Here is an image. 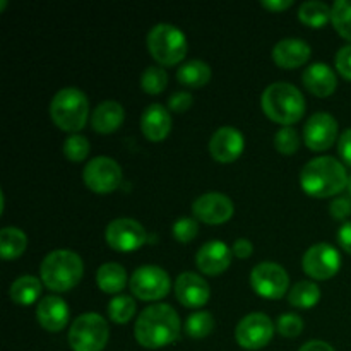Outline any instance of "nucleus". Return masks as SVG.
<instances>
[{"label": "nucleus", "instance_id": "1", "mask_svg": "<svg viewBox=\"0 0 351 351\" xmlns=\"http://www.w3.org/2000/svg\"><path fill=\"white\" fill-rule=\"evenodd\" d=\"M180 335V317L171 305L154 304L141 312L134 336L144 348L158 350L177 341Z\"/></svg>", "mask_w": 351, "mask_h": 351}, {"label": "nucleus", "instance_id": "2", "mask_svg": "<svg viewBox=\"0 0 351 351\" xmlns=\"http://www.w3.org/2000/svg\"><path fill=\"white\" fill-rule=\"evenodd\" d=\"M346 168L332 156H317L308 161L300 173V185L312 197L338 195L348 184Z\"/></svg>", "mask_w": 351, "mask_h": 351}, {"label": "nucleus", "instance_id": "3", "mask_svg": "<svg viewBox=\"0 0 351 351\" xmlns=\"http://www.w3.org/2000/svg\"><path fill=\"white\" fill-rule=\"evenodd\" d=\"M261 105L273 122L281 123L283 127H291L305 113V99L300 89L285 81L267 86L261 98Z\"/></svg>", "mask_w": 351, "mask_h": 351}, {"label": "nucleus", "instance_id": "4", "mask_svg": "<svg viewBox=\"0 0 351 351\" xmlns=\"http://www.w3.org/2000/svg\"><path fill=\"white\" fill-rule=\"evenodd\" d=\"M41 281L51 291H69L81 281L84 264L79 254L72 250L58 249L48 254L40 266Z\"/></svg>", "mask_w": 351, "mask_h": 351}, {"label": "nucleus", "instance_id": "5", "mask_svg": "<svg viewBox=\"0 0 351 351\" xmlns=\"http://www.w3.org/2000/svg\"><path fill=\"white\" fill-rule=\"evenodd\" d=\"M50 117L55 125L67 132L84 129L89 117V101L77 88H64L51 98Z\"/></svg>", "mask_w": 351, "mask_h": 351}, {"label": "nucleus", "instance_id": "6", "mask_svg": "<svg viewBox=\"0 0 351 351\" xmlns=\"http://www.w3.org/2000/svg\"><path fill=\"white\" fill-rule=\"evenodd\" d=\"M147 50L161 65H175L187 55V38L180 27L158 23L147 33Z\"/></svg>", "mask_w": 351, "mask_h": 351}, {"label": "nucleus", "instance_id": "7", "mask_svg": "<svg viewBox=\"0 0 351 351\" xmlns=\"http://www.w3.org/2000/svg\"><path fill=\"white\" fill-rule=\"evenodd\" d=\"M108 338V322L96 312L79 315L69 329V345L74 351H101Z\"/></svg>", "mask_w": 351, "mask_h": 351}, {"label": "nucleus", "instance_id": "8", "mask_svg": "<svg viewBox=\"0 0 351 351\" xmlns=\"http://www.w3.org/2000/svg\"><path fill=\"white\" fill-rule=\"evenodd\" d=\"M122 168L113 158L96 156L82 170V180L96 194H110L122 184Z\"/></svg>", "mask_w": 351, "mask_h": 351}, {"label": "nucleus", "instance_id": "9", "mask_svg": "<svg viewBox=\"0 0 351 351\" xmlns=\"http://www.w3.org/2000/svg\"><path fill=\"white\" fill-rule=\"evenodd\" d=\"M130 291L139 300L156 302L167 297L171 281L165 269L158 266H141L134 271L130 278Z\"/></svg>", "mask_w": 351, "mask_h": 351}, {"label": "nucleus", "instance_id": "10", "mask_svg": "<svg viewBox=\"0 0 351 351\" xmlns=\"http://www.w3.org/2000/svg\"><path fill=\"white\" fill-rule=\"evenodd\" d=\"M250 285L257 295L278 300L288 293L290 276L283 266L276 263H261L250 273Z\"/></svg>", "mask_w": 351, "mask_h": 351}, {"label": "nucleus", "instance_id": "11", "mask_svg": "<svg viewBox=\"0 0 351 351\" xmlns=\"http://www.w3.org/2000/svg\"><path fill=\"white\" fill-rule=\"evenodd\" d=\"M105 240L117 252H134L146 243L147 233L136 219L117 218L106 226Z\"/></svg>", "mask_w": 351, "mask_h": 351}, {"label": "nucleus", "instance_id": "12", "mask_svg": "<svg viewBox=\"0 0 351 351\" xmlns=\"http://www.w3.org/2000/svg\"><path fill=\"white\" fill-rule=\"evenodd\" d=\"M302 267H304L305 274L314 280H329L338 274L339 267H341V256L331 243H315V245L308 247L307 252L304 254Z\"/></svg>", "mask_w": 351, "mask_h": 351}, {"label": "nucleus", "instance_id": "13", "mask_svg": "<svg viewBox=\"0 0 351 351\" xmlns=\"http://www.w3.org/2000/svg\"><path fill=\"white\" fill-rule=\"evenodd\" d=\"M274 324L263 312H252L239 322L235 329V338L242 348L261 350L273 339Z\"/></svg>", "mask_w": 351, "mask_h": 351}, {"label": "nucleus", "instance_id": "14", "mask_svg": "<svg viewBox=\"0 0 351 351\" xmlns=\"http://www.w3.org/2000/svg\"><path fill=\"white\" fill-rule=\"evenodd\" d=\"M192 213L195 219L206 225H223L235 213V206L228 195L221 192H206L199 195L192 204Z\"/></svg>", "mask_w": 351, "mask_h": 351}, {"label": "nucleus", "instance_id": "15", "mask_svg": "<svg viewBox=\"0 0 351 351\" xmlns=\"http://www.w3.org/2000/svg\"><path fill=\"white\" fill-rule=\"evenodd\" d=\"M338 139V122L331 113L317 112L304 127V141L308 149L326 151Z\"/></svg>", "mask_w": 351, "mask_h": 351}, {"label": "nucleus", "instance_id": "16", "mask_svg": "<svg viewBox=\"0 0 351 351\" xmlns=\"http://www.w3.org/2000/svg\"><path fill=\"white\" fill-rule=\"evenodd\" d=\"M245 147V139L242 132L235 127H219L209 141V153L219 163H232L240 154L243 153Z\"/></svg>", "mask_w": 351, "mask_h": 351}, {"label": "nucleus", "instance_id": "17", "mask_svg": "<svg viewBox=\"0 0 351 351\" xmlns=\"http://www.w3.org/2000/svg\"><path fill=\"white\" fill-rule=\"evenodd\" d=\"M232 249L221 240H211L206 242L195 256V264L201 269V273L208 276H218L225 273L232 264Z\"/></svg>", "mask_w": 351, "mask_h": 351}, {"label": "nucleus", "instance_id": "18", "mask_svg": "<svg viewBox=\"0 0 351 351\" xmlns=\"http://www.w3.org/2000/svg\"><path fill=\"white\" fill-rule=\"evenodd\" d=\"M175 295L184 307L199 308L208 304L211 290L204 278L185 271L175 281Z\"/></svg>", "mask_w": 351, "mask_h": 351}, {"label": "nucleus", "instance_id": "19", "mask_svg": "<svg viewBox=\"0 0 351 351\" xmlns=\"http://www.w3.org/2000/svg\"><path fill=\"white\" fill-rule=\"evenodd\" d=\"M69 315H71V311H69L67 304L64 302V298L57 297V295L41 298L36 305L38 322L48 332H58L65 329Z\"/></svg>", "mask_w": 351, "mask_h": 351}, {"label": "nucleus", "instance_id": "20", "mask_svg": "<svg viewBox=\"0 0 351 351\" xmlns=\"http://www.w3.org/2000/svg\"><path fill=\"white\" fill-rule=\"evenodd\" d=\"M311 55V45L302 38H283L273 48V60L283 69L300 67L307 64Z\"/></svg>", "mask_w": 351, "mask_h": 351}, {"label": "nucleus", "instance_id": "21", "mask_svg": "<svg viewBox=\"0 0 351 351\" xmlns=\"http://www.w3.org/2000/svg\"><path fill=\"white\" fill-rule=\"evenodd\" d=\"M302 82L312 95L319 96V98L331 96L338 86L335 71L324 62H315V64L308 65L302 74Z\"/></svg>", "mask_w": 351, "mask_h": 351}, {"label": "nucleus", "instance_id": "22", "mask_svg": "<svg viewBox=\"0 0 351 351\" xmlns=\"http://www.w3.org/2000/svg\"><path fill=\"white\" fill-rule=\"evenodd\" d=\"M141 130H143L144 137L153 141V143L167 139L171 130L170 112L160 103L147 105L143 112V117H141Z\"/></svg>", "mask_w": 351, "mask_h": 351}, {"label": "nucleus", "instance_id": "23", "mask_svg": "<svg viewBox=\"0 0 351 351\" xmlns=\"http://www.w3.org/2000/svg\"><path fill=\"white\" fill-rule=\"evenodd\" d=\"M123 119H125V112L123 106L119 101L113 99H106L101 101L91 113V127L95 132L99 134H110L115 132L120 125H122Z\"/></svg>", "mask_w": 351, "mask_h": 351}, {"label": "nucleus", "instance_id": "24", "mask_svg": "<svg viewBox=\"0 0 351 351\" xmlns=\"http://www.w3.org/2000/svg\"><path fill=\"white\" fill-rule=\"evenodd\" d=\"M41 283L43 281L38 280L36 276H31V274H24V276L17 278L12 285H10V300L17 305H23V307H27V305H33L34 302H38L41 295Z\"/></svg>", "mask_w": 351, "mask_h": 351}, {"label": "nucleus", "instance_id": "25", "mask_svg": "<svg viewBox=\"0 0 351 351\" xmlns=\"http://www.w3.org/2000/svg\"><path fill=\"white\" fill-rule=\"evenodd\" d=\"M96 283H98L99 290L105 291V293H120L127 285L125 267L117 263L103 264V266H99L98 273H96Z\"/></svg>", "mask_w": 351, "mask_h": 351}, {"label": "nucleus", "instance_id": "26", "mask_svg": "<svg viewBox=\"0 0 351 351\" xmlns=\"http://www.w3.org/2000/svg\"><path fill=\"white\" fill-rule=\"evenodd\" d=\"M177 79L187 88H202L211 81V67L204 60H189L178 67Z\"/></svg>", "mask_w": 351, "mask_h": 351}, {"label": "nucleus", "instance_id": "27", "mask_svg": "<svg viewBox=\"0 0 351 351\" xmlns=\"http://www.w3.org/2000/svg\"><path fill=\"white\" fill-rule=\"evenodd\" d=\"M27 247V237L16 226H5L0 230V254L5 261L23 256Z\"/></svg>", "mask_w": 351, "mask_h": 351}, {"label": "nucleus", "instance_id": "28", "mask_svg": "<svg viewBox=\"0 0 351 351\" xmlns=\"http://www.w3.org/2000/svg\"><path fill=\"white\" fill-rule=\"evenodd\" d=\"M332 7L321 0H307L298 9V19L311 27H322L331 21Z\"/></svg>", "mask_w": 351, "mask_h": 351}, {"label": "nucleus", "instance_id": "29", "mask_svg": "<svg viewBox=\"0 0 351 351\" xmlns=\"http://www.w3.org/2000/svg\"><path fill=\"white\" fill-rule=\"evenodd\" d=\"M321 300V288L312 281H298L288 291V302L297 308H312Z\"/></svg>", "mask_w": 351, "mask_h": 351}, {"label": "nucleus", "instance_id": "30", "mask_svg": "<svg viewBox=\"0 0 351 351\" xmlns=\"http://www.w3.org/2000/svg\"><path fill=\"white\" fill-rule=\"evenodd\" d=\"M108 315L117 324H125L136 314V302L129 295H117L108 304Z\"/></svg>", "mask_w": 351, "mask_h": 351}, {"label": "nucleus", "instance_id": "31", "mask_svg": "<svg viewBox=\"0 0 351 351\" xmlns=\"http://www.w3.org/2000/svg\"><path fill=\"white\" fill-rule=\"evenodd\" d=\"M215 329V317L209 312H195L185 321V332L194 339H202L209 336Z\"/></svg>", "mask_w": 351, "mask_h": 351}, {"label": "nucleus", "instance_id": "32", "mask_svg": "<svg viewBox=\"0 0 351 351\" xmlns=\"http://www.w3.org/2000/svg\"><path fill=\"white\" fill-rule=\"evenodd\" d=\"M331 23L345 40L351 41V0H336L332 3Z\"/></svg>", "mask_w": 351, "mask_h": 351}, {"label": "nucleus", "instance_id": "33", "mask_svg": "<svg viewBox=\"0 0 351 351\" xmlns=\"http://www.w3.org/2000/svg\"><path fill=\"white\" fill-rule=\"evenodd\" d=\"M168 84V74L163 67L158 65H151L141 75V88L147 93V95H160L165 91Z\"/></svg>", "mask_w": 351, "mask_h": 351}, {"label": "nucleus", "instance_id": "34", "mask_svg": "<svg viewBox=\"0 0 351 351\" xmlns=\"http://www.w3.org/2000/svg\"><path fill=\"white\" fill-rule=\"evenodd\" d=\"M89 149H91L89 141L84 136H81V134H72V136H69L64 141L65 158L71 161H75V163L86 160L89 154Z\"/></svg>", "mask_w": 351, "mask_h": 351}, {"label": "nucleus", "instance_id": "35", "mask_svg": "<svg viewBox=\"0 0 351 351\" xmlns=\"http://www.w3.org/2000/svg\"><path fill=\"white\" fill-rule=\"evenodd\" d=\"M300 146V136L293 127H281L274 136V147L281 154H295Z\"/></svg>", "mask_w": 351, "mask_h": 351}, {"label": "nucleus", "instance_id": "36", "mask_svg": "<svg viewBox=\"0 0 351 351\" xmlns=\"http://www.w3.org/2000/svg\"><path fill=\"white\" fill-rule=\"evenodd\" d=\"M171 233H173V239L178 240L182 243H187L191 240H194L199 233V225L197 219L189 218V216H182L171 226Z\"/></svg>", "mask_w": 351, "mask_h": 351}, {"label": "nucleus", "instance_id": "37", "mask_svg": "<svg viewBox=\"0 0 351 351\" xmlns=\"http://www.w3.org/2000/svg\"><path fill=\"white\" fill-rule=\"evenodd\" d=\"M276 329L285 338H297L304 331V321H302L300 315L293 314V312H288V314H281L278 317Z\"/></svg>", "mask_w": 351, "mask_h": 351}, {"label": "nucleus", "instance_id": "38", "mask_svg": "<svg viewBox=\"0 0 351 351\" xmlns=\"http://www.w3.org/2000/svg\"><path fill=\"white\" fill-rule=\"evenodd\" d=\"M192 103H194V98H192L191 93L178 91L170 96V99H168V108L177 113H184L191 108Z\"/></svg>", "mask_w": 351, "mask_h": 351}, {"label": "nucleus", "instance_id": "39", "mask_svg": "<svg viewBox=\"0 0 351 351\" xmlns=\"http://www.w3.org/2000/svg\"><path fill=\"white\" fill-rule=\"evenodd\" d=\"M336 69L345 79L351 81V45H345L336 53Z\"/></svg>", "mask_w": 351, "mask_h": 351}, {"label": "nucleus", "instance_id": "40", "mask_svg": "<svg viewBox=\"0 0 351 351\" xmlns=\"http://www.w3.org/2000/svg\"><path fill=\"white\" fill-rule=\"evenodd\" d=\"M329 213L335 219H346L351 216V195L346 197V195H341V197H336L335 201L329 206Z\"/></svg>", "mask_w": 351, "mask_h": 351}, {"label": "nucleus", "instance_id": "41", "mask_svg": "<svg viewBox=\"0 0 351 351\" xmlns=\"http://www.w3.org/2000/svg\"><path fill=\"white\" fill-rule=\"evenodd\" d=\"M338 153L348 167H351V129H346L338 139Z\"/></svg>", "mask_w": 351, "mask_h": 351}, {"label": "nucleus", "instance_id": "42", "mask_svg": "<svg viewBox=\"0 0 351 351\" xmlns=\"http://www.w3.org/2000/svg\"><path fill=\"white\" fill-rule=\"evenodd\" d=\"M232 252H233V256L239 257V259H247V257L252 256V252H254L252 242L247 239L235 240V243H233V247H232Z\"/></svg>", "mask_w": 351, "mask_h": 351}, {"label": "nucleus", "instance_id": "43", "mask_svg": "<svg viewBox=\"0 0 351 351\" xmlns=\"http://www.w3.org/2000/svg\"><path fill=\"white\" fill-rule=\"evenodd\" d=\"M338 242L343 247V250L351 254V221L343 223L341 228L338 230Z\"/></svg>", "mask_w": 351, "mask_h": 351}, {"label": "nucleus", "instance_id": "44", "mask_svg": "<svg viewBox=\"0 0 351 351\" xmlns=\"http://www.w3.org/2000/svg\"><path fill=\"white\" fill-rule=\"evenodd\" d=\"M261 3H263V7H266V9L273 10V12H281V10L290 9V7L293 5L291 0H263Z\"/></svg>", "mask_w": 351, "mask_h": 351}, {"label": "nucleus", "instance_id": "45", "mask_svg": "<svg viewBox=\"0 0 351 351\" xmlns=\"http://www.w3.org/2000/svg\"><path fill=\"white\" fill-rule=\"evenodd\" d=\"M298 351H336L329 343L321 341V339H312L307 341Z\"/></svg>", "mask_w": 351, "mask_h": 351}, {"label": "nucleus", "instance_id": "46", "mask_svg": "<svg viewBox=\"0 0 351 351\" xmlns=\"http://www.w3.org/2000/svg\"><path fill=\"white\" fill-rule=\"evenodd\" d=\"M346 189H348V192H350V195H351V175L348 177V184H346Z\"/></svg>", "mask_w": 351, "mask_h": 351}]
</instances>
